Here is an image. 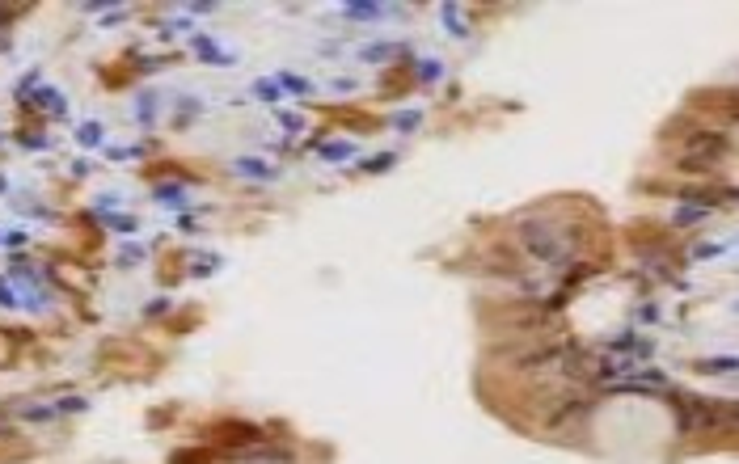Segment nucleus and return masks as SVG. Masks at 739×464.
I'll list each match as a JSON object with an SVG mask.
<instances>
[{
    "mask_svg": "<svg viewBox=\"0 0 739 464\" xmlns=\"http://www.w3.org/2000/svg\"><path fill=\"white\" fill-rule=\"evenodd\" d=\"M520 245H524L533 258L554 262V258H562L566 249L575 245V237H562V232H554L549 224H524V228H520Z\"/></svg>",
    "mask_w": 739,
    "mask_h": 464,
    "instance_id": "nucleus-2",
    "label": "nucleus"
},
{
    "mask_svg": "<svg viewBox=\"0 0 739 464\" xmlns=\"http://www.w3.org/2000/svg\"><path fill=\"white\" fill-rule=\"evenodd\" d=\"M727 131H714V127H706V131H685V140H680V157H689V161H718L727 152Z\"/></svg>",
    "mask_w": 739,
    "mask_h": 464,
    "instance_id": "nucleus-3",
    "label": "nucleus"
},
{
    "mask_svg": "<svg viewBox=\"0 0 739 464\" xmlns=\"http://www.w3.org/2000/svg\"><path fill=\"white\" fill-rule=\"evenodd\" d=\"M499 363H507L511 372H541V367L562 363V346L558 342H533V346H511V351L495 355Z\"/></svg>",
    "mask_w": 739,
    "mask_h": 464,
    "instance_id": "nucleus-1",
    "label": "nucleus"
}]
</instances>
